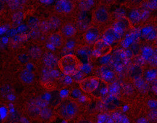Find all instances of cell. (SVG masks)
I'll list each match as a JSON object with an SVG mask.
<instances>
[{
    "mask_svg": "<svg viewBox=\"0 0 157 123\" xmlns=\"http://www.w3.org/2000/svg\"></svg>",
    "mask_w": 157,
    "mask_h": 123,
    "instance_id": "603a6c76",
    "label": "cell"
},
{
    "mask_svg": "<svg viewBox=\"0 0 157 123\" xmlns=\"http://www.w3.org/2000/svg\"><path fill=\"white\" fill-rule=\"evenodd\" d=\"M109 92L108 84L100 79V81L98 88L94 92L92 93V95L98 98H103L108 94Z\"/></svg>",
    "mask_w": 157,
    "mask_h": 123,
    "instance_id": "30bf717a",
    "label": "cell"
},
{
    "mask_svg": "<svg viewBox=\"0 0 157 123\" xmlns=\"http://www.w3.org/2000/svg\"><path fill=\"white\" fill-rule=\"evenodd\" d=\"M100 79L96 77H89L82 80L79 82L81 90L85 93H92L98 88Z\"/></svg>",
    "mask_w": 157,
    "mask_h": 123,
    "instance_id": "3957f363",
    "label": "cell"
},
{
    "mask_svg": "<svg viewBox=\"0 0 157 123\" xmlns=\"http://www.w3.org/2000/svg\"><path fill=\"white\" fill-rule=\"evenodd\" d=\"M89 54V48L88 47H82L80 48L78 51L77 55L80 57L79 60H83L85 61H87Z\"/></svg>",
    "mask_w": 157,
    "mask_h": 123,
    "instance_id": "ac0fdd59",
    "label": "cell"
},
{
    "mask_svg": "<svg viewBox=\"0 0 157 123\" xmlns=\"http://www.w3.org/2000/svg\"><path fill=\"white\" fill-rule=\"evenodd\" d=\"M112 51V46L103 39L98 40L94 45L93 54L96 57H103L109 55Z\"/></svg>",
    "mask_w": 157,
    "mask_h": 123,
    "instance_id": "277c9868",
    "label": "cell"
},
{
    "mask_svg": "<svg viewBox=\"0 0 157 123\" xmlns=\"http://www.w3.org/2000/svg\"><path fill=\"white\" fill-rule=\"evenodd\" d=\"M60 70L65 75H76L82 67V62L76 55L68 54L62 57L58 62Z\"/></svg>",
    "mask_w": 157,
    "mask_h": 123,
    "instance_id": "6da1fadb",
    "label": "cell"
},
{
    "mask_svg": "<svg viewBox=\"0 0 157 123\" xmlns=\"http://www.w3.org/2000/svg\"><path fill=\"white\" fill-rule=\"evenodd\" d=\"M121 37L113 27L106 29L103 34V40L109 44H115L120 41Z\"/></svg>",
    "mask_w": 157,
    "mask_h": 123,
    "instance_id": "9c48e42d",
    "label": "cell"
},
{
    "mask_svg": "<svg viewBox=\"0 0 157 123\" xmlns=\"http://www.w3.org/2000/svg\"><path fill=\"white\" fill-rule=\"evenodd\" d=\"M77 123H93L92 121H91L90 120H86V119H82L79 120Z\"/></svg>",
    "mask_w": 157,
    "mask_h": 123,
    "instance_id": "7402d4cb",
    "label": "cell"
},
{
    "mask_svg": "<svg viewBox=\"0 0 157 123\" xmlns=\"http://www.w3.org/2000/svg\"><path fill=\"white\" fill-rule=\"evenodd\" d=\"M93 4V1H81L78 4V6L82 11H88L92 7Z\"/></svg>",
    "mask_w": 157,
    "mask_h": 123,
    "instance_id": "d6986e66",
    "label": "cell"
},
{
    "mask_svg": "<svg viewBox=\"0 0 157 123\" xmlns=\"http://www.w3.org/2000/svg\"><path fill=\"white\" fill-rule=\"evenodd\" d=\"M78 111V104L71 99H65L56 107V112L59 116L65 120L75 117Z\"/></svg>",
    "mask_w": 157,
    "mask_h": 123,
    "instance_id": "7a4b0ae2",
    "label": "cell"
},
{
    "mask_svg": "<svg viewBox=\"0 0 157 123\" xmlns=\"http://www.w3.org/2000/svg\"><path fill=\"white\" fill-rule=\"evenodd\" d=\"M74 3L71 1L61 0L58 1L55 6V10L60 14H68L73 11Z\"/></svg>",
    "mask_w": 157,
    "mask_h": 123,
    "instance_id": "52a82bcc",
    "label": "cell"
},
{
    "mask_svg": "<svg viewBox=\"0 0 157 123\" xmlns=\"http://www.w3.org/2000/svg\"><path fill=\"white\" fill-rule=\"evenodd\" d=\"M52 110L50 109V108L48 107L47 105L44 107L40 113L39 116L42 118L43 120H47L50 119L52 116Z\"/></svg>",
    "mask_w": 157,
    "mask_h": 123,
    "instance_id": "e0dca14e",
    "label": "cell"
},
{
    "mask_svg": "<svg viewBox=\"0 0 157 123\" xmlns=\"http://www.w3.org/2000/svg\"><path fill=\"white\" fill-rule=\"evenodd\" d=\"M56 60L57 59L54 56V55L50 53L45 54L44 58V62H45V64L50 67H54L55 66L56 64L58 62H57Z\"/></svg>",
    "mask_w": 157,
    "mask_h": 123,
    "instance_id": "2e32d148",
    "label": "cell"
},
{
    "mask_svg": "<svg viewBox=\"0 0 157 123\" xmlns=\"http://www.w3.org/2000/svg\"><path fill=\"white\" fill-rule=\"evenodd\" d=\"M21 1H10V7L11 8H12L13 9H15L18 8L21 5Z\"/></svg>",
    "mask_w": 157,
    "mask_h": 123,
    "instance_id": "44dd1931",
    "label": "cell"
},
{
    "mask_svg": "<svg viewBox=\"0 0 157 123\" xmlns=\"http://www.w3.org/2000/svg\"><path fill=\"white\" fill-rule=\"evenodd\" d=\"M113 27L118 34L122 36L128 30L132 28V26L128 18L126 17H120L116 20Z\"/></svg>",
    "mask_w": 157,
    "mask_h": 123,
    "instance_id": "5b68a950",
    "label": "cell"
},
{
    "mask_svg": "<svg viewBox=\"0 0 157 123\" xmlns=\"http://www.w3.org/2000/svg\"><path fill=\"white\" fill-rule=\"evenodd\" d=\"M88 16V11H82L79 14L78 19V26L79 28L84 29L86 27L89 21Z\"/></svg>",
    "mask_w": 157,
    "mask_h": 123,
    "instance_id": "5bb4252c",
    "label": "cell"
},
{
    "mask_svg": "<svg viewBox=\"0 0 157 123\" xmlns=\"http://www.w3.org/2000/svg\"><path fill=\"white\" fill-rule=\"evenodd\" d=\"M20 78L22 82L29 84L34 81L35 75L32 72L24 70L20 73Z\"/></svg>",
    "mask_w": 157,
    "mask_h": 123,
    "instance_id": "9a60e30c",
    "label": "cell"
},
{
    "mask_svg": "<svg viewBox=\"0 0 157 123\" xmlns=\"http://www.w3.org/2000/svg\"><path fill=\"white\" fill-rule=\"evenodd\" d=\"M92 18L94 22L96 23H105L109 20V14L106 7L100 6L95 9L93 14Z\"/></svg>",
    "mask_w": 157,
    "mask_h": 123,
    "instance_id": "8992f818",
    "label": "cell"
},
{
    "mask_svg": "<svg viewBox=\"0 0 157 123\" xmlns=\"http://www.w3.org/2000/svg\"><path fill=\"white\" fill-rule=\"evenodd\" d=\"M76 34V29L71 23H67L64 24L60 30V34L65 38H70L73 37Z\"/></svg>",
    "mask_w": 157,
    "mask_h": 123,
    "instance_id": "8fae6325",
    "label": "cell"
},
{
    "mask_svg": "<svg viewBox=\"0 0 157 123\" xmlns=\"http://www.w3.org/2000/svg\"><path fill=\"white\" fill-rule=\"evenodd\" d=\"M100 33L97 27L91 26L88 27L84 34V40L88 44H95L98 40Z\"/></svg>",
    "mask_w": 157,
    "mask_h": 123,
    "instance_id": "ba28073f",
    "label": "cell"
},
{
    "mask_svg": "<svg viewBox=\"0 0 157 123\" xmlns=\"http://www.w3.org/2000/svg\"><path fill=\"white\" fill-rule=\"evenodd\" d=\"M49 42L56 47H60L63 44V37L60 33H53L48 38Z\"/></svg>",
    "mask_w": 157,
    "mask_h": 123,
    "instance_id": "4fadbf2b",
    "label": "cell"
},
{
    "mask_svg": "<svg viewBox=\"0 0 157 123\" xmlns=\"http://www.w3.org/2000/svg\"><path fill=\"white\" fill-rule=\"evenodd\" d=\"M48 25L50 27V29H55L59 27L60 24V21L58 18L52 17L49 19V20L47 21Z\"/></svg>",
    "mask_w": 157,
    "mask_h": 123,
    "instance_id": "ffe728a7",
    "label": "cell"
},
{
    "mask_svg": "<svg viewBox=\"0 0 157 123\" xmlns=\"http://www.w3.org/2000/svg\"><path fill=\"white\" fill-rule=\"evenodd\" d=\"M101 76L103 80L106 83H113L116 80V76L114 72L108 67H103L101 69Z\"/></svg>",
    "mask_w": 157,
    "mask_h": 123,
    "instance_id": "7c38bea8",
    "label": "cell"
}]
</instances>
